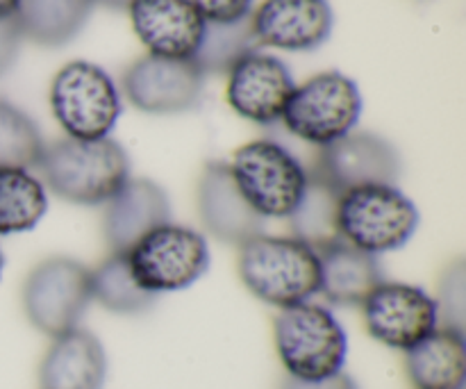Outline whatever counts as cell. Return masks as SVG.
<instances>
[{
    "label": "cell",
    "mask_w": 466,
    "mask_h": 389,
    "mask_svg": "<svg viewBox=\"0 0 466 389\" xmlns=\"http://www.w3.org/2000/svg\"><path fill=\"white\" fill-rule=\"evenodd\" d=\"M339 200L341 194L332 189L326 180L309 173L308 187L296 205L294 214L289 217L291 230L296 240L305 241L314 251H321L326 246L341 241L339 235Z\"/></svg>",
    "instance_id": "603a6c76"
},
{
    "label": "cell",
    "mask_w": 466,
    "mask_h": 389,
    "mask_svg": "<svg viewBox=\"0 0 466 389\" xmlns=\"http://www.w3.org/2000/svg\"><path fill=\"white\" fill-rule=\"evenodd\" d=\"M91 296L107 312L144 314L157 303V296L139 285L130 267L127 253H109L96 269H91Z\"/></svg>",
    "instance_id": "cb8c5ba5"
},
{
    "label": "cell",
    "mask_w": 466,
    "mask_h": 389,
    "mask_svg": "<svg viewBox=\"0 0 466 389\" xmlns=\"http://www.w3.org/2000/svg\"><path fill=\"white\" fill-rule=\"evenodd\" d=\"M98 3L107 9H127L132 0H98Z\"/></svg>",
    "instance_id": "1f68e13d"
},
{
    "label": "cell",
    "mask_w": 466,
    "mask_h": 389,
    "mask_svg": "<svg viewBox=\"0 0 466 389\" xmlns=\"http://www.w3.org/2000/svg\"><path fill=\"white\" fill-rule=\"evenodd\" d=\"M25 39L18 23L16 14L7 18H0V77L14 67L21 50V41Z\"/></svg>",
    "instance_id": "f1b7e54d"
},
{
    "label": "cell",
    "mask_w": 466,
    "mask_h": 389,
    "mask_svg": "<svg viewBox=\"0 0 466 389\" xmlns=\"http://www.w3.org/2000/svg\"><path fill=\"white\" fill-rule=\"evenodd\" d=\"M360 117L362 94L358 82L339 71H323L296 87L282 123L299 139L323 148L350 135Z\"/></svg>",
    "instance_id": "52a82bcc"
},
{
    "label": "cell",
    "mask_w": 466,
    "mask_h": 389,
    "mask_svg": "<svg viewBox=\"0 0 466 389\" xmlns=\"http://www.w3.org/2000/svg\"><path fill=\"white\" fill-rule=\"evenodd\" d=\"M464 262L455 260L449 264L440 281V296L435 299L440 322H444L446 328L464 333V305H466V276Z\"/></svg>",
    "instance_id": "4316f807"
},
{
    "label": "cell",
    "mask_w": 466,
    "mask_h": 389,
    "mask_svg": "<svg viewBox=\"0 0 466 389\" xmlns=\"http://www.w3.org/2000/svg\"><path fill=\"white\" fill-rule=\"evenodd\" d=\"M196 208L208 235L230 246H241L264 232V219L237 189L228 162H208L196 185Z\"/></svg>",
    "instance_id": "5bb4252c"
},
{
    "label": "cell",
    "mask_w": 466,
    "mask_h": 389,
    "mask_svg": "<svg viewBox=\"0 0 466 389\" xmlns=\"http://www.w3.org/2000/svg\"><path fill=\"white\" fill-rule=\"evenodd\" d=\"M205 76L194 59L144 55L123 73V94L146 114H182L203 96Z\"/></svg>",
    "instance_id": "8fae6325"
},
{
    "label": "cell",
    "mask_w": 466,
    "mask_h": 389,
    "mask_svg": "<svg viewBox=\"0 0 466 389\" xmlns=\"http://www.w3.org/2000/svg\"><path fill=\"white\" fill-rule=\"evenodd\" d=\"M294 89L296 82L289 67L276 55H264L259 50L241 57L228 71V105L239 117L259 126L282 121Z\"/></svg>",
    "instance_id": "4fadbf2b"
},
{
    "label": "cell",
    "mask_w": 466,
    "mask_h": 389,
    "mask_svg": "<svg viewBox=\"0 0 466 389\" xmlns=\"http://www.w3.org/2000/svg\"><path fill=\"white\" fill-rule=\"evenodd\" d=\"M208 23H232L253 14V0H191Z\"/></svg>",
    "instance_id": "83f0119b"
},
{
    "label": "cell",
    "mask_w": 466,
    "mask_h": 389,
    "mask_svg": "<svg viewBox=\"0 0 466 389\" xmlns=\"http://www.w3.org/2000/svg\"><path fill=\"white\" fill-rule=\"evenodd\" d=\"M18 5H21V0H0V18L14 16L18 12Z\"/></svg>",
    "instance_id": "4dcf8cb0"
},
{
    "label": "cell",
    "mask_w": 466,
    "mask_h": 389,
    "mask_svg": "<svg viewBox=\"0 0 466 389\" xmlns=\"http://www.w3.org/2000/svg\"><path fill=\"white\" fill-rule=\"evenodd\" d=\"M50 109L71 139H103L121 117V91L98 64L76 59L53 77Z\"/></svg>",
    "instance_id": "8992f818"
},
{
    "label": "cell",
    "mask_w": 466,
    "mask_h": 389,
    "mask_svg": "<svg viewBox=\"0 0 466 389\" xmlns=\"http://www.w3.org/2000/svg\"><path fill=\"white\" fill-rule=\"evenodd\" d=\"M48 212V191L30 169L0 167V235H18L41 223Z\"/></svg>",
    "instance_id": "7402d4cb"
},
{
    "label": "cell",
    "mask_w": 466,
    "mask_h": 389,
    "mask_svg": "<svg viewBox=\"0 0 466 389\" xmlns=\"http://www.w3.org/2000/svg\"><path fill=\"white\" fill-rule=\"evenodd\" d=\"M107 381V353L86 328H73L53 337L39 364L41 389H103Z\"/></svg>",
    "instance_id": "ac0fdd59"
},
{
    "label": "cell",
    "mask_w": 466,
    "mask_h": 389,
    "mask_svg": "<svg viewBox=\"0 0 466 389\" xmlns=\"http://www.w3.org/2000/svg\"><path fill=\"white\" fill-rule=\"evenodd\" d=\"M96 5L98 0H21L16 18L32 44L59 48L77 36Z\"/></svg>",
    "instance_id": "44dd1931"
},
{
    "label": "cell",
    "mask_w": 466,
    "mask_h": 389,
    "mask_svg": "<svg viewBox=\"0 0 466 389\" xmlns=\"http://www.w3.org/2000/svg\"><path fill=\"white\" fill-rule=\"evenodd\" d=\"M135 35L157 57L191 59L205 32V18L191 0H132Z\"/></svg>",
    "instance_id": "e0dca14e"
},
{
    "label": "cell",
    "mask_w": 466,
    "mask_h": 389,
    "mask_svg": "<svg viewBox=\"0 0 466 389\" xmlns=\"http://www.w3.org/2000/svg\"><path fill=\"white\" fill-rule=\"evenodd\" d=\"M259 48L253 32L250 16L232 23H208L205 21L203 39L191 59L203 71V76H223L230 71L241 57Z\"/></svg>",
    "instance_id": "d4e9b609"
},
{
    "label": "cell",
    "mask_w": 466,
    "mask_h": 389,
    "mask_svg": "<svg viewBox=\"0 0 466 389\" xmlns=\"http://www.w3.org/2000/svg\"><path fill=\"white\" fill-rule=\"evenodd\" d=\"M319 253V294L332 305L355 308L385 282V269L371 253L335 241Z\"/></svg>",
    "instance_id": "d6986e66"
},
{
    "label": "cell",
    "mask_w": 466,
    "mask_h": 389,
    "mask_svg": "<svg viewBox=\"0 0 466 389\" xmlns=\"http://www.w3.org/2000/svg\"><path fill=\"white\" fill-rule=\"evenodd\" d=\"M171 219L168 194L148 178H130L105 203L103 235L109 253H130L146 235Z\"/></svg>",
    "instance_id": "2e32d148"
},
{
    "label": "cell",
    "mask_w": 466,
    "mask_h": 389,
    "mask_svg": "<svg viewBox=\"0 0 466 389\" xmlns=\"http://www.w3.org/2000/svg\"><path fill=\"white\" fill-rule=\"evenodd\" d=\"M419 221L417 205L396 185L360 187L341 194V241L376 258L410 244L417 235Z\"/></svg>",
    "instance_id": "5b68a950"
},
{
    "label": "cell",
    "mask_w": 466,
    "mask_h": 389,
    "mask_svg": "<svg viewBox=\"0 0 466 389\" xmlns=\"http://www.w3.org/2000/svg\"><path fill=\"white\" fill-rule=\"evenodd\" d=\"M91 301V269L66 255L41 260L27 273L21 292L27 322L48 337L80 328Z\"/></svg>",
    "instance_id": "ba28073f"
},
{
    "label": "cell",
    "mask_w": 466,
    "mask_h": 389,
    "mask_svg": "<svg viewBox=\"0 0 466 389\" xmlns=\"http://www.w3.org/2000/svg\"><path fill=\"white\" fill-rule=\"evenodd\" d=\"M237 271L246 290L273 308H291L319 294V253L296 237H253L239 246Z\"/></svg>",
    "instance_id": "7a4b0ae2"
},
{
    "label": "cell",
    "mask_w": 466,
    "mask_h": 389,
    "mask_svg": "<svg viewBox=\"0 0 466 389\" xmlns=\"http://www.w3.org/2000/svg\"><path fill=\"white\" fill-rule=\"evenodd\" d=\"M273 340L289 378L319 381L344 372L349 337L335 314L323 305L305 301L280 310L273 322Z\"/></svg>",
    "instance_id": "3957f363"
},
{
    "label": "cell",
    "mask_w": 466,
    "mask_h": 389,
    "mask_svg": "<svg viewBox=\"0 0 466 389\" xmlns=\"http://www.w3.org/2000/svg\"><path fill=\"white\" fill-rule=\"evenodd\" d=\"M57 199L73 205H105L127 180L130 158L118 141L103 139H59L46 146L36 167Z\"/></svg>",
    "instance_id": "6da1fadb"
},
{
    "label": "cell",
    "mask_w": 466,
    "mask_h": 389,
    "mask_svg": "<svg viewBox=\"0 0 466 389\" xmlns=\"http://www.w3.org/2000/svg\"><path fill=\"white\" fill-rule=\"evenodd\" d=\"M250 21L259 46L303 53L326 44L335 14L328 0H264Z\"/></svg>",
    "instance_id": "9a60e30c"
},
{
    "label": "cell",
    "mask_w": 466,
    "mask_h": 389,
    "mask_svg": "<svg viewBox=\"0 0 466 389\" xmlns=\"http://www.w3.org/2000/svg\"><path fill=\"white\" fill-rule=\"evenodd\" d=\"M405 372L414 389H464V333L440 326L405 351Z\"/></svg>",
    "instance_id": "ffe728a7"
},
{
    "label": "cell",
    "mask_w": 466,
    "mask_h": 389,
    "mask_svg": "<svg viewBox=\"0 0 466 389\" xmlns=\"http://www.w3.org/2000/svg\"><path fill=\"white\" fill-rule=\"evenodd\" d=\"M46 141L36 123L16 105L0 98V167H39Z\"/></svg>",
    "instance_id": "484cf974"
},
{
    "label": "cell",
    "mask_w": 466,
    "mask_h": 389,
    "mask_svg": "<svg viewBox=\"0 0 466 389\" xmlns=\"http://www.w3.org/2000/svg\"><path fill=\"white\" fill-rule=\"evenodd\" d=\"M3 269H5V255H3V249H0V278H3Z\"/></svg>",
    "instance_id": "d6a6232c"
},
{
    "label": "cell",
    "mask_w": 466,
    "mask_h": 389,
    "mask_svg": "<svg viewBox=\"0 0 466 389\" xmlns=\"http://www.w3.org/2000/svg\"><path fill=\"white\" fill-rule=\"evenodd\" d=\"M403 171L394 144L373 132H350L319 153L314 176L339 194L371 185H396Z\"/></svg>",
    "instance_id": "7c38bea8"
},
{
    "label": "cell",
    "mask_w": 466,
    "mask_h": 389,
    "mask_svg": "<svg viewBox=\"0 0 466 389\" xmlns=\"http://www.w3.org/2000/svg\"><path fill=\"white\" fill-rule=\"evenodd\" d=\"M282 389H358V385L349 374L339 372L328 378H319V381H299V378L287 376Z\"/></svg>",
    "instance_id": "f546056e"
},
{
    "label": "cell",
    "mask_w": 466,
    "mask_h": 389,
    "mask_svg": "<svg viewBox=\"0 0 466 389\" xmlns=\"http://www.w3.org/2000/svg\"><path fill=\"white\" fill-rule=\"evenodd\" d=\"M127 260L139 285L155 296L189 290L212 264L203 232L173 221L132 246Z\"/></svg>",
    "instance_id": "9c48e42d"
},
{
    "label": "cell",
    "mask_w": 466,
    "mask_h": 389,
    "mask_svg": "<svg viewBox=\"0 0 466 389\" xmlns=\"http://www.w3.org/2000/svg\"><path fill=\"white\" fill-rule=\"evenodd\" d=\"M230 167L237 189L246 203L267 219H289L308 187L309 171L285 146L255 139L237 148Z\"/></svg>",
    "instance_id": "277c9868"
},
{
    "label": "cell",
    "mask_w": 466,
    "mask_h": 389,
    "mask_svg": "<svg viewBox=\"0 0 466 389\" xmlns=\"http://www.w3.org/2000/svg\"><path fill=\"white\" fill-rule=\"evenodd\" d=\"M369 335L396 351H410L440 328L435 296L408 282H382L362 305Z\"/></svg>",
    "instance_id": "30bf717a"
}]
</instances>
